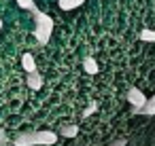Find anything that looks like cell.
<instances>
[{
	"mask_svg": "<svg viewBox=\"0 0 155 146\" xmlns=\"http://www.w3.org/2000/svg\"><path fill=\"white\" fill-rule=\"evenodd\" d=\"M77 133H79V125H68V127H62L60 131L62 138H77Z\"/></svg>",
	"mask_w": 155,
	"mask_h": 146,
	"instance_id": "cell-9",
	"label": "cell"
},
{
	"mask_svg": "<svg viewBox=\"0 0 155 146\" xmlns=\"http://www.w3.org/2000/svg\"><path fill=\"white\" fill-rule=\"evenodd\" d=\"M83 2H85V0H58V5H60L62 11H74V9H79Z\"/></svg>",
	"mask_w": 155,
	"mask_h": 146,
	"instance_id": "cell-7",
	"label": "cell"
},
{
	"mask_svg": "<svg viewBox=\"0 0 155 146\" xmlns=\"http://www.w3.org/2000/svg\"><path fill=\"white\" fill-rule=\"evenodd\" d=\"M94 110H96V104H94V106H89V108H87V110H85V112H83V116H87V114H91V112H94Z\"/></svg>",
	"mask_w": 155,
	"mask_h": 146,
	"instance_id": "cell-13",
	"label": "cell"
},
{
	"mask_svg": "<svg viewBox=\"0 0 155 146\" xmlns=\"http://www.w3.org/2000/svg\"><path fill=\"white\" fill-rule=\"evenodd\" d=\"M2 26H5V24H2V19H0V32H2Z\"/></svg>",
	"mask_w": 155,
	"mask_h": 146,
	"instance_id": "cell-14",
	"label": "cell"
},
{
	"mask_svg": "<svg viewBox=\"0 0 155 146\" xmlns=\"http://www.w3.org/2000/svg\"><path fill=\"white\" fill-rule=\"evenodd\" d=\"M60 135L55 131H32L13 138V146H55Z\"/></svg>",
	"mask_w": 155,
	"mask_h": 146,
	"instance_id": "cell-1",
	"label": "cell"
},
{
	"mask_svg": "<svg viewBox=\"0 0 155 146\" xmlns=\"http://www.w3.org/2000/svg\"><path fill=\"white\" fill-rule=\"evenodd\" d=\"M83 70L87 74H98V62L94 57H85L83 59Z\"/></svg>",
	"mask_w": 155,
	"mask_h": 146,
	"instance_id": "cell-8",
	"label": "cell"
},
{
	"mask_svg": "<svg viewBox=\"0 0 155 146\" xmlns=\"http://www.w3.org/2000/svg\"><path fill=\"white\" fill-rule=\"evenodd\" d=\"M134 114H144V116H155V95L151 97V100H147V104L140 108V110H136Z\"/></svg>",
	"mask_w": 155,
	"mask_h": 146,
	"instance_id": "cell-6",
	"label": "cell"
},
{
	"mask_svg": "<svg viewBox=\"0 0 155 146\" xmlns=\"http://www.w3.org/2000/svg\"><path fill=\"white\" fill-rule=\"evenodd\" d=\"M127 102L132 104V112H136V110H140V108L147 104V95H144L138 87H132V89L127 91Z\"/></svg>",
	"mask_w": 155,
	"mask_h": 146,
	"instance_id": "cell-3",
	"label": "cell"
},
{
	"mask_svg": "<svg viewBox=\"0 0 155 146\" xmlns=\"http://www.w3.org/2000/svg\"><path fill=\"white\" fill-rule=\"evenodd\" d=\"M125 144H127V140H125V138H119V140H115V142H110L108 146H125Z\"/></svg>",
	"mask_w": 155,
	"mask_h": 146,
	"instance_id": "cell-12",
	"label": "cell"
},
{
	"mask_svg": "<svg viewBox=\"0 0 155 146\" xmlns=\"http://www.w3.org/2000/svg\"><path fill=\"white\" fill-rule=\"evenodd\" d=\"M43 83H45V78H43V74H41L38 70H34V72H28V76H26V85H28L30 89L38 91V89L43 87Z\"/></svg>",
	"mask_w": 155,
	"mask_h": 146,
	"instance_id": "cell-4",
	"label": "cell"
},
{
	"mask_svg": "<svg viewBox=\"0 0 155 146\" xmlns=\"http://www.w3.org/2000/svg\"><path fill=\"white\" fill-rule=\"evenodd\" d=\"M21 68L26 70V74H28V72L38 70V68H36V59H34V55H32V53H24V55H21Z\"/></svg>",
	"mask_w": 155,
	"mask_h": 146,
	"instance_id": "cell-5",
	"label": "cell"
},
{
	"mask_svg": "<svg viewBox=\"0 0 155 146\" xmlns=\"http://www.w3.org/2000/svg\"><path fill=\"white\" fill-rule=\"evenodd\" d=\"M15 2L19 5V9H24V11H34L36 9V5H34V0H15Z\"/></svg>",
	"mask_w": 155,
	"mask_h": 146,
	"instance_id": "cell-10",
	"label": "cell"
},
{
	"mask_svg": "<svg viewBox=\"0 0 155 146\" xmlns=\"http://www.w3.org/2000/svg\"><path fill=\"white\" fill-rule=\"evenodd\" d=\"M140 40L142 43H155V30H142L140 32Z\"/></svg>",
	"mask_w": 155,
	"mask_h": 146,
	"instance_id": "cell-11",
	"label": "cell"
},
{
	"mask_svg": "<svg viewBox=\"0 0 155 146\" xmlns=\"http://www.w3.org/2000/svg\"><path fill=\"white\" fill-rule=\"evenodd\" d=\"M32 17H34V30H32V34L36 36L38 45H47L49 38H51V34H53V28H55L53 17H49L41 9H34L32 11Z\"/></svg>",
	"mask_w": 155,
	"mask_h": 146,
	"instance_id": "cell-2",
	"label": "cell"
}]
</instances>
